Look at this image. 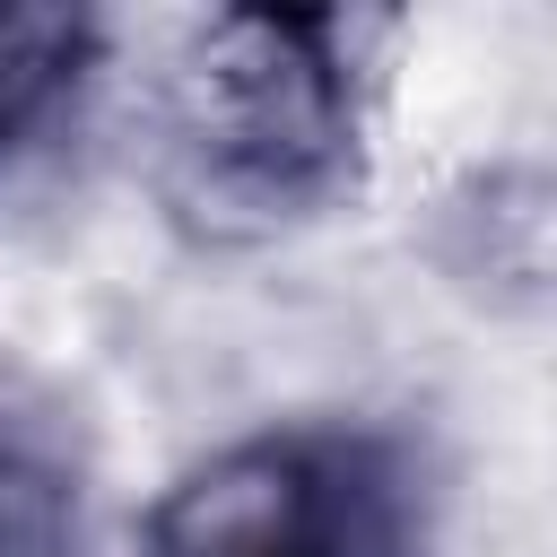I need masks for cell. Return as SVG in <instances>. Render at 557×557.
<instances>
[{
	"label": "cell",
	"mask_w": 557,
	"mask_h": 557,
	"mask_svg": "<svg viewBox=\"0 0 557 557\" xmlns=\"http://www.w3.org/2000/svg\"><path fill=\"white\" fill-rule=\"evenodd\" d=\"M357 131L339 9H209L157 96V191L200 244H270L357 183Z\"/></svg>",
	"instance_id": "6da1fadb"
},
{
	"label": "cell",
	"mask_w": 557,
	"mask_h": 557,
	"mask_svg": "<svg viewBox=\"0 0 557 557\" xmlns=\"http://www.w3.org/2000/svg\"><path fill=\"white\" fill-rule=\"evenodd\" d=\"M148 557H435V496L400 435L270 426L148 505Z\"/></svg>",
	"instance_id": "7a4b0ae2"
},
{
	"label": "cell",
	"mask_w": 557,
	"mask_h": 557,
	"mask_svg": "<svg viewBox=\"0 0 557 557\" xmlns=\"http://www.w3.org/2000/svg\"><path fill=\"white\" fill-rule=\"evenodd\" d=\"M96 70H104V17L52 0H0V200L61 157Z\"/></svg>",
	"instance_id": "3957f363"
},
{
	"label": "cell",
	"mask_w": 557,
	"mask_h": 557,
	"mask_svg": "<svg viewBox=\"0 0 557 557\" xmlns=\"http://www.w3.org/2000/svg\"><path fill=\"white\" fill-rule=\"evenodd\" d=\"M70 540H78L70 461L35 426L0 418V557H70Z\"/></svg>",
	"instance_id": "277c9868"
}]
</instances>
